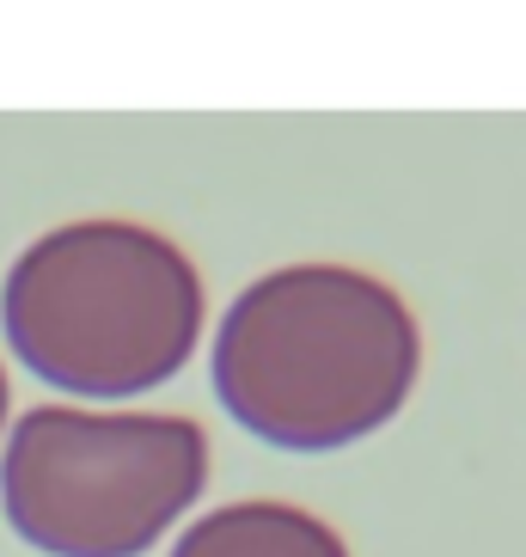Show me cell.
<instances>
[{
	"label": "cell",
	"instance_id": "6da1fadb",
	"mask_svg": "<svg viewBox=\"0 0 526 557\" xmlns=\"http://www.w3.org/2000/svg\"><path fill=\"white\" fill-rule=\"evenodd\" d=\"M423 331L398 288L355 263H288L227 307L214 393L239 429L288 454H337L404 410Z\"/></svg>",
	"mask_w": 526,
	"mask_h": 557
},
{
	"label": "cell",
	"instance_id": "7a4b0ae2",
	"mask_svg": "<svg viewBox=\"0 0 526 557\" xmlns=\"http://www.w3.org/2000/svg\"><path fill=\"white\" fill-rule=\"evenodd\" d=\"M7 344L80 398L165 386L202 337V276L141 221H67L18 251L0 288Z\"/></svg>",
	"mask_w": 526,
	"mask_h": 557
},
{
	"label": "cell",
	"instance_id": "3957f363",
	"mask_svg": "<svg viewBox=\"0 0 526 557\" xmlns=\"http://www.w3.org/2000/svg\"><path fill=\"white\" fill-rule=\"evenodd\" d=\"M209 484V435L160 410H67L18 417L0 459V503L43 557H141Z\"/></svg>",
	"mask_w": 526,
	"mask_h": 557
},
{
	"label": "cell",
	"instance_id": "277c9868",
	"mask_svg": "<svg viewBox=\"0 0 526 557\" xmlns=\"http://www.w3.org/2000/svg\"><path fill=\"white\" fill-rule=\"evenodd\" d=\"M172 557H349V545L313 508L258 496V503H227L190 521Z\"/></svg>",
	"mask_w": 526,
	"mask_h": 557
},
{
	"label": "cell",
	"instance_id": "5b68a950",
	"mask_svg": "<svg viewBox=\"0 0 526 557\" xmlns=\"http://www.w3.org/2000/svg\"><path fill=\"white\" fill-rule=\"evenodd\" d=\"M0 423H7V374H0Z\"/></svg>",
	"mask_w": 526,
	"mask_h": 557
}]
</instances>
